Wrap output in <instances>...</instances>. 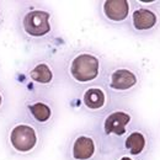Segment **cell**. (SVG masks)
Instances as JSON below:
<instances>
[{
    "label": "cell",
    "instance_id": "cell-1",
    "mask_svg": "<svg viewBox=\"0 0 160 160\" xmlns=\"http://www.w3.org/2000/svg\"><path fill=\"white\" fill-rule=\"evenodd\" d=\"M5 144L11 155H33L42 145L41 129L25 117L19 116L10 121L5 128Z\"/></svg>",
    "mask_w": 160,
    "mask_h": 160
},
{
    "label": "cell",
    "instance_id": "cell-2",
    "mask_svg": "<svg viewBox=\"0 0 160 160\" xmlns=\"http://www.w3.org/2000/svg\"><path fill=\"white\" fill-rule=\"evenodd\" d=\"M16 28L25 41L30 43H40L53 32V15L42 5H25L18 12Z\"/></svg>",
    "mask_w": 160,
    "mask_h": 160
},
{
    "label": "cell",
    "instance_id": "cell-3",
    "mask_svg": "<svg viewBox=\"0 0 160 160\" xmlns=\"http://www.w3.org/2000/svg\"><path fill=\"white\" fill-rule=\"evenodd\" d=\"M102 62L99 54L91 51L74 53L67 64V74L70 81L85 85L95 82L101 77Z\"/></svg>",
    "mask_w": 160,
    "mask_h": 160
},
{
    "label": "cell",
    "instance_id": "cell-4",
    "mask_svg": "<svg viewBox=\"0 0 160 160\" xmlns=\"http://www.w3.org/2000/svg\"><path fill=\"white\" fill-rule=\"evenodd\" d=\"M21 116L32 122L38 128H44L54 118L52 101L36 92H28L21 102Z\"/></svg>",
    "mask_w": 160,
    "mask_h": 160
},
{
    "label": "cell",
    "instance_id": "cell-5",
    "mask_svg": "<svg viewBox=\"0 0 160 160\" xmlns=\"http://www.w3.org/2000/svg\"><path fill=\"white\" fill-rule=\"evenodd\" d=\"M20 74V73H19ZM23 82L31 88H49L54 84L56 72L51 62L46 59L31 60L20 74Z\"/></svg>",
    "mask_w": 160,
    "mask_h": 160
},
{
    "label": "cell",
    "instance_id": "cell-6",
    "mask_svg": "<svg viewBox=\"0 0 160 160\" xmlns=\"http://www.w3.org/2000/svg\"><path fill=\"white\" fill-rule=\"evenodd\" d=\"M100 152V143L89 132H80L70 140L68 147L69 160H95Z\"/></svg>",
    "mask_w": 160,
    "mask_h": 160
},
{
    "label": "cell",
    "instance_id": "cell-7",
    "mask_svg": "<svg viewBox=\"0 0 160 160\" xmlns=\"http://www.w3.org/2000/svg\"><path fill=\"white\" fill-rule=\"evenodd\" d=\"M132 122L131 112L126 110H113L101 122V131L106 137H123Z\"/></svg>",
    "mask_w": 160,
    "mask_h": 160
},
{
    "label": "cell",
    "instance_id": "cell-8",
    "mask_svg": "<svg viewBox=\"0 0 160 160\" xmlns=\"http://www.w3.org/2000/svg\"><path fill=\"white\" fill-rule=\"evenodd\" d=\"M138 85V75L128 67H117L107 77V86L116 94L132 91Z\"/></svg>",
    "mask_w": 160,
    "mask_h": 160
},
{
    "label": "cell",
    "instance_id": "cell-9",
    "mask_svg": "<svg viewBox=\"0 0 160 160\" xmlns=\"http://www.w3.org/2000/svg\"><path fill=\"white\" fill-rule=\"evenodd\" d=\"M79 102L89 112L102 111L108 103V92L99 85H91L82 90Z\"/></svg>",
    "mask_w": 160,
    "mask_h": 160
},
{
    "label": "cell",
    "instance_id": "cell-10",
    "mask_svg": "<svg viewBox=\"0 0 160 160\" xmlns=\"http://www.w3.org/2000/svg\"><path fill=\"white\" fill-rule=\"evenodd\" d=\"M131 5L127 0H107L101 5L105 19L112 23H121L128 19Z\"/></svg>",
    "mask_w": 160,
    "mask_h": 160
},
{
    "label": "cell",
    "instance_id": "cell-11",
    "mask_svg": "<svg viewBox=\"0 0 160 160\" xmlns=\"http://www.w3.org/2000/svg\"><path fill=\"white\" fill-rule=\"evenodd\" d=\"M131 21H132V26L137 31H148L157 25L158 18L153 10L139 8L132 12Z\"/></svg>",
    "mask_w": 160,
    "mask_h": 160
},
{
    "label": "cell",
    "instance_id": "cell-12",
    "mask_svg": "<svg viewBox=\"0 0 160 160\" xmlns=\"http://www.w3.org/2000/svg\"><path fill=\"white\" fill-rule=\"evenodd\" d=\"M147 147V137L140 131L131 132L124 139V149L131 157L140 155Z\"/></svg>",
    "mask_w": 160,
    "mask_h": 160
},
{
    "label": "cell",
    "instance_id": "cell-13",
    "mask_svg": "<svg viewBox=\"0 0 160 160\" xmlns=\"http://www.w3.org/2000/svg\"><path fill=\"white\" fill-rule=\"evenodd\" d=\"M6 105H8V92H6L5 88L0 84V115L6 108Z\"/></svg>",
    "mask_w": 160,
    "mask_h": 160
},
{
    "label": "cell",
    "instance_id": "cell-14",
    "mask_svg": "<svg viewBox=\"0 0 160 160\" xmlns=\"http://www.w3.org/2000/svg\"><path fill=\"white\" fill-rule=\"evenodd\" d=\"M4 20H5V15H4V9H2V6H1V4H0V30H1L2 25H4Z\"/></svg>",
    "mask_w": 160,
    "mask_h": 160
},
{
    "label": "cell",
    "instance_id": "cell-15",
    "mask_svg": "<svg viewBox=\"0 0 160 160\" xmlns=\"http://www.w3.org/2000/svg\"><path fill=\"white\" fill-rule=\"evenodd\" d=\"M117 160H134V159H133L131 155H124V154H123V155L118 157V158H117Z\"/></svg>",
    "mask_w": 160,
    "mask_h": 160
}]
</instances>
